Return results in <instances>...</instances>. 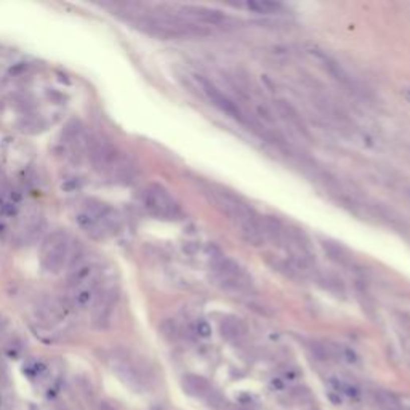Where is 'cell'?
<instances>
[{
  "label": "cell",
  "mask_w": 410,
  "mask_h": 410,
  "mask_svg": "<svg viewBox=\"0 0 410 410\" xmlns=\"http://www.w3.org/2000/svg\"><path fill=\"white\" fill-rule=\"evenodd\" d=\"M212 279L220 289L233 293H252V277L244 271V268L234 260L226 257H217L212 261Z\"/></svg>",
  "instance_id": "3"
},
{
  "label": "cell",
  "mask_w": 410,
  "mask_h": 410,
  "mask_svg": "<svg viewBox=\"0 0 410 410\" xmlns=\"http://www.w3.org/2000/svg\"><path fill=\"white\" fill-rule=\"evenodd\" d=\"M405 98L410 101V90H407V92H405Z\"/></svg>",
  "instance_id": "27"
},
{
  "label": "cell",
  "mask_w": 410,
  "mask_h": 410,
  "mask_svg": "<svg viewBox=\"0 0 410 410\" xmlns=\"http://www.w3.org/2000/svg\"><path fill=\"white\" fill-rule=\"evenodd\" d=\"M77 225L96 239H104L117 233L120 218L117 212L101 200L88 199L84 202L76 215Z\"/></svg>",
  "instance_id": "2"
},
{
  "label": "cell",
  "mask_w": 410,
  "mask_h": 410,
  "mask_svg": "<svg viewBox=\"0 0 410 410\" xmlns=\"http://www.w3.org/2000/svg\"><path fill=\"white\" fill-rule=\"evenodd\" d=\"M383 410H402V408H383Z\"/></svg>",
  "instance_id": "29"
},
{
  "label": "cell",
  "mask_w": 410,
  "mask_h": 410,
  "mask_svg": "<svg viewBox=\"0 0 410 410\" xmlns=\"http://www.w3.org/2000/svg\"><path fill=\"white\" fill-rule=\"evenodd\" d=\"M71 244L69 234L63 229L50 233L40 245V266L50 274L61 273L68 266Z\"/></svg>",
  "instance_id": "5"
},
{
  "label": "cell",
  "mask_w": 410,
  "mask_h": 410,
  "mask_svg": "<svg viewBox=\"0 0 410 410\" xmlns=\"http://www.w3.org/2000/svg\"><path fill=\"white\" fill-rule=\"evenodd\" d=\"M160 332H162L163 337H165L167 340H170V341H175L179 337L178 325L173 321H165V322H163L160 325Z\"/></svg>",
  "instance_id": "19"
},
{
  "label": "cell",
  "mask_w": 410,
  "mask_h": 410,
  "mask_svg": "<svg viewBox=\"0 0 410 410\" xmlns=\"http://www.w3.org/2000/svg\"><path fill=\"white\" fill-rule=\"evenodd\" d=\"M292 396H295V399H298V400H306L309 399V391L305 389V388H297V389H293L292 392Z\"/></svg>",
  "instance_id": "23"
},
{
  "label": "cell",
  "mask_w": 410,
  "mask_h": 410,
  "mask_svg": "<svg viewBox=\"0 0 410 410\" xmlns=\"http://www.w3.org/2000/svg\"><path fill=\"white\" fill-rule=\"evenodd\" d=\"M44 228H45L44 217L40 213H29L20 223L18 229H16L15 241L20 245H29L39 239L40 234L44 233Z\"/></svg>",
  "instance_id": "11"
},
{
  "label": "cell",
  "mask_w": 410,
  "mask_h": 410,
  "mask_svg": "<svg viewBox=\"0 0 410 410\" xmlns=\"http://www.w3.org/2000/svg\"><path fill=\"white\" fill-rule=\"evenodd\" d=\"M276 109L279 112V116H281L287 122V124H289L295 130V132H298L300 135H305V136L308 135L305 122H303L301 116L290 103H287L284 100H279V101H276Z\"/></svg>",
  "instance_id": "13"
},
{
  "label": "cell",
  "mask_w": 410,
  "mask_h": 410,
  "mask_svg": "<svg viewBox=\"0 0 410 410\" xmlns=\"http://www.w3.org/2000/svg\"><path fill=\"white\" fill-rule=\"evenodd\" d=\"M106 362L117 378L135 392H144L147 388V378L138 362L133 359L132 352L127 349H114L108 352Z\"/></svg>",
  "instance_id": "4"
},
{
  "label": "cell",
  "mask_w": 410,
  "mask_h": 410,
  "mask_svg": "<svg viewBox=\"0 0 410 410\" xmlns=\"http://www.w3.org/2000/svg\"><path fill=\"white\" fill-rule=\"evenodd\" d=\"M117 300H119V295H117L116 287L108 282H103L101 289L98 292L92 305V321L98 329L109 327L114 311H116V306H117Z\"/></svg>",
  "instance_id": "8"
},
{
  "label": "cell",
  "mask_w": 410,
  "mask_h": 410,
  "mask_svg": "<svg viewBox=\"0 0 410 410\" xmlns=\"http://www.w3.org/2000/svg\"><path fill=\"white\" fill-rule=\"evenodd\" d=\"M100 408H101V410H117L116 407H114V405H111L109 402H101Z\"/></svg>",
  "instance_id": "26"
},
{
  "label": "cell",
  "mask_w": 410,
  "mask_h": 410,
  "mask_svg": "<svg viewBox=\"0 0 410 410\" xmlns=\"http://www.w3.org/2000/svg\"><path fill=\"white\" fill-rule=\"evenodd\" d=\"M205 195L215 207L228 217V220L239 229L244 241L252 245L265 244L263 229H261L260 217L245 203L239 195H236L226 187L212 184L205 187Z\"/></svg>",
  "instance_id": "1"
},
{
  "label": "cell",
  "mask_w": 410,
  "mask_h": 410,
  "mask_svg": "<svg viewBox=\"0 0 410 410\" xmlns=\"http://www.w3.org/2000/svg\"><path fill=\"white\" fill-rule=\"evenodd\" d=\"M143 209L151 217L159 220H178L181 217L179 203L165 187L160 184H149L141 194Z\"/></svg>",
  "instance_id": "6"
},
{
  "label": "cell",
  "mask_w": 410,
  "mask_h": 410,
  "mask_svg": "<svg viewBox=\"0 0 410 410\" xmlns=\"http://www.w3.org/2000/svg\"><path fill=\"white\" fill-rule=\"evenodd\" d=\"M205 399H207V404L210 408L213 410H231V405H229V402L226 400L225 396H221L218 391H213L210 389L207 392V396H205Z\"/></svg>",
  "instance_id": "18"
},
{
  "label": "cell",
  "mask_w": 410,
  "mask_h": 410,
  "mask_svg": "<svg viewBox=\"0 0 410 410\" xmlns=\"http://www.w3.org/2000/svg\"><path fill=\"white\" fill-rule=\"evenodd\" d=\"M324 249L325 252L329 253V257L333 260V261H337V263L340 265H349L351 263V255L346 252V249H343L341 245H338L337 242H330V241H325L324 244Z\"/></svg>",
  "instance_id": "15"
},
{
  "label": "cell",
  "mask_w": 410,
  "mask_h": 410,
  "mask_svg": "<svg viewBox=\"0 0 410 410\" xmlns=\"http://www.w3.org/2000/svg\"><path fill=\"white\" fill-rule=\"evenodd\" d=\"M151 410H163V408H162V407H152Z\"/></svg>",
  "instance_id": "28"
},
{
  "label": "cell",
  "mask_w": 410,
  "mask_h": 410,
  "mask_svg": "<svg viewBox=\"0 0 410 410\" xmlns=\"http://www.w3.org/2000/svg\"><path fill=\"white\" fill-rule=\"evenodd\" d=\"M271 388L273 389H277V391H284L285 389V381L282 378H274L271 381Z\"/></svg>",
  "instance_id": "24"
},
{
  "label": "cell",
  "mask_w": 410,
  "mask_h": 410,
  "mask_svg": "<svg viewBox=\"0 0 410 410\" xmlns=\"http://www.w3.org/2000/svg\"><path fill=\"white\" fill-rule=\"evenodd\" d=\"M195 333H197L200 338H209L212 335L210 324L207 321H197V324H195Z\"/></svg>",
  "instance_id": "21"
},
{
  "label": "cell",
  "mask_w": 410,
  "mask_h": 410,
  "mask_svg": "<svg viewBox=\"0 0 410 410\" xmlns=\"http://www.w3.org/2000/svg\"><path fill=\"white\" fill-rule=\"evenodd\" d=\"M7 327H8V321H7V317H4L2 314H0V333H4L7 330Z\"/></svg>",
  "instance_id": "25"
},
{
  "label": "cell",
  "mask_w": 410,
  "mask_h": 410,
  "mask_svg": "<svg viewBox=\"0 0 410 410\" xmlns=\"http://www.w3.org/2000/svg\"><path fill=\"white\" fill-rule=\"evenodd\" d=\"M300 378V372L297 370V368H293V367H287L285 370L282 372V380L287 383H293V381H297Z\"/></svg>",
  "instance_id": "22"
},
{
  "label": "cell",
  "mask_w": 410,
  "mask_h": 410,
  "mask_svg": "<svg viewBox=\"0 0 410 410\" xmlns=\"http://www.w3.org/2000/svg\"><path fill=\"white\" fill-rule=\"evenodd\" d=\"M338 356L344 360V362L352 364V365H356L359 362L357 354L352 349H349V348H340V354Z\"/></svg>",
  "instance_id": "20"
},
{
  "label": "cell",
  "mask_w": 410,
  "mask_h": 410,
  "mask_svg": "<svg viewBox=\"0 0 410 410\" xmlns=\"http://www.w3.org/2000/svg\"><path fill=\"white\" fill-rule=\"evenodd\" d=\"M376 402H378L383 408H402L400 405L399 397L388 389H375L373 391Z\"/></svg>",
  "instance_id": "16"
},
{
  "label": "cell",
  "mask_w": 410,
  "mask_h": 410,
  "mask_svg": "<svg viewBox=\"0 0 410 410\" xmlns=\"http://www.w3.org/2000/svg\"><path fill=\"white\" fill-rule=\"evenodd\" d=\"M173 12L179 18L189 21L202 29H205L207 26L225 28L233 23V20L229 18L226 13L217 10V8H209V7H200V5H181V7H176Z\"/></svg>",
  "instance_id": "7"
},
{
  "label": "cell",
  "mask_w": 410,
  "mask_h": 410,
  "mask_svg": "<svg viewBox=\"0 0 410 410\" xmlns=\"http://www.w3.org/2000/svg\"><path fill=\"white\" fill-rule=\"evenodd\" d=\"M183 389L191 396H207V392L210 391V383L200 375L189 373L183 378Z\"/></svg>",
  "instance_id": "14"
},
{
  "label": "cell",
  "mask_w": 410,
  "mask_h": 410,
  "mask_svg": "<svg viewBox=\"0 0 410 410\" xmlns=\"http://www.w3.org/2000/svg\"><path fill=\"white\" fill-rule=\"evenodd\" d=\"M245 7L252 12L257 13H277L282 10V5L277 2H271V0H250L245 4Z\"/></svg>",
  "instance_id": "17"
},
{
  "label": "cell",
  "mask_w": 410,
  "mask_h": 410,
  "mask_svg": "<svg viewBox=\"0 0 410 410\" xmlns=\"http://www.w3.org/2000/svg\"><path fill=\"white\" fill-rule=\"evenodd\" d=\"M197 84H199V88H200V92L207 96V100L212 101V104L215 106V108H218L220 111H223L225 114H228L229 117H233L236 120H239V122H245V117H244V114L241 112V109L237 108V104L233 103L229 98L225 95V93H221L220 90L212 84L210 80L207 79H203V77H197Z\"/></svg>",
  "instance_id": "10"
},
{
  "label": "cell",
  "mask_w": 410,
  "mask_h": 410,
  "mask_svg": "<svg viewBox=\"0 0 410 410\" xmlns=\"http://www.w3.org/2000/svg\"><path fill=\"white\" fill-rule=\"evenodd\" d=\"M306 55L322 71H325L327 74H329V76L333 80H337L338 84H341L343 87L349 88L351 92H354V93L360 92V90L357 88V84L354 82V79H352L349 74L346 72V69H344L337 60L332 58L330 55H327L324 50H321V48H317V47H308L306 48Z\"/></svg>",
  "instance_id": "9"
},
{
  "label": "cell",
  "mask_w": 410,
  "mask_h": 410,
  "mask_svg": "<svg viewBox=\"0 0 410 410\" xmlns=\"http://www.w3.org/2000/svg\"><path fill=\"white\" fill-rule=\"evenodd\" d=\"M220 333L228 341H239L247 335V325L239 317L228 316L220 322Z\"/></svg>",
  "instance_id": "12"
}]
</instances>
